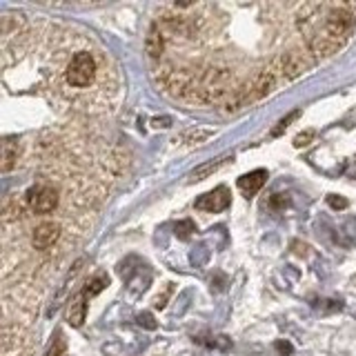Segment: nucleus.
<instances>
[{"label": "nucleus", "mask_w": 356, "mask_h": 356, "mask_svg": "<svg viewBox=\"0 0 356 356\" xmlns=\"http://www.w3.org/2000/svg\"><path fill=\"white\" fill-rule=\"evenodd\" d=\"M354 25H356V5L352 3L332 5L325 16V27L307 38L312 54L316 56L337 54L343 47V42L350 38Z\"/></svg>", "instance_id": "1"}, {"label": "nucleus", "mask_w": 356, "mask_h": 356, "mask_svg": "<svg viewBox=\"0 0 356 356\" xmlns=\"http://www.w3.org/2000/svg\"><path fill=\"white\" fill-rule=\"evenodd\" d=\"M94 74H96V63L92 58V54L81 51L74 56L70 67H67V83L72 87H87L94 81Z\"/></svg>", "instance_id": "2"}, {"label": "nucleus", "mask_w": 356, "mask_h": 356, "mask_svg": "<svg viewBox=\"0 0 356 356\" xmlns=\"http://www.w3.org/2000/svg\"><path fill=\"white\" fill-rule=\"evenodd\" d=\"M27 203L36 214H49L58 205V192L49 185H38L31 187L27 192Z\"/></svg>", "instance_id": "3"}, {"label": "nucleus", "mask_w": 356, "mask_h": 356, "mask_svg": "<svg viewBox=\"0 0 356 356\" xmlns=\"http://www.w3.org/2000/svg\"><path fill=\"white\" fill-rule=\"evenodd\" d=\"M229 203H232V196L227 192V187H216V189H211V192L196 198V209L214 211V214H216V211L227 209Z\"/></svg>", "instance_id": "4"}, {"label": "nucleus", "mask_w": 356, "mask_h": 356, "mask_svg": "<svg viewBox=\"0 0 356 356\" xmlns=\"http://www.w3.org/2000/svg\"><path fill=\"white\" fill-rule=\"evenodd\" d=\"M58 236H60V227L56 222H40L31 234V243L36 250H49L58 241Z\"/></svg>", "instance_id": "5"}, {"label": "nucleus", "mask_w": 356, "mask_h": 356, "mask_svg": "<svg viewBox=\"0 0 356 356\" xmlns=\"http://www.w3.org/2000/svg\"><path fill=\"white\" fill-rule=\"evenodd\" d=\"M309 67H312V60L300 51H289L283 56V74L287 78H296L300 74H305Z\"/></svg>", "instance_id": "6"}, {"label": "nucleus", "mask_w": 356, "mask_h": 356, "mask_svg": "<svg viewBox=\"0 0 356 356\" xmlns=\"http://www.w3.org/2000/svg\"><path fill=\"white\" fill-rule=\"evenodd\" d=\"M85 294H76L72 300H70V307H67V321H70L72 327H81L85 323V316H87V303H85Z\"/></svg>", "instance_id": "7"}, {"label": "nucleus", "mask_w": 356, "mask_h": 356, "mask_svg": "<svg viewBox=\"0 0 356 356\" xmlns=\"http://www.w3.org/2000/svg\"><path fill=\"white\" fill-rule=\"evenodd\" d=\"M265 181H267V172H265V170H254V172L243 174V176L238 178V187H241L248 196H252V194H256V192H259V189L265 185Z\"/></svg>", "instance_id": "8"}, {"label": "nucleus", "mask_w": 356, "mask_h": 356, "mask_svg": "<svg viewBox=\"0 0 356 356\" xmlns=\"http://www.w3.org/2000/svg\"><path fill=\"white\" fill-rule=\"evenodd\" d=\"M227 161H234V156H222V159H216V161H211V163L200 165V167H196V170L192 172V178H194V181H205V178H207L211 172L220 170V167L225 165Z\"/></svg>", "instance_id": "9"}, {"label": "nucleus", "mask_w": 356, "mask_h": 356, "mask_svg": "<svg viewBox=\"0 0 356 356\" xmlns=\"http://www.w3.org/2000/svg\"><path fill=\"white\" fill-rule=\"evenodd\" d=\"M145 49H147V54L152 56V58H159V56L163 54L165 49V40L161 36L159 27H152L149 36H147V42H145Z\"/></svg>", "instance_id": "10"}, {"label": "nucleus", "mask_w": 356, "mask_h": 356, "mask_svg": "<svg viewBox=\"0 0 356 356\" xmlns=\"http://www.w3.org/2000/svg\"><path fill=\"white\" fill-rule=\"evenodd\" d=\"M18 143H14L11 138H5L3 143V172H9L11 167L18 161Z\"/></svg>", "instance_id": "11"}, {"label": "nucleus", "mask_w": 356, "mask_h": 356, "mask_svg": "<svg viewBox=\"0 0 356 356\" xmlns=\"http://www.w3.org/2000/svg\"><path fill=\"white\" fill-rule=\"evenodd\" d=\"M109 285V278H107V274H98V276H94L92 281H89L85 287H83V294H85V298H92V296H96V294H100L103 289Z\"/></svg>", "instance_id": "12"}, {"label": "nucleus", "mask_w": 356, "mask_h": 356, "mask_svg": "<svg viewBox=\"0 0 356 356\" xmlns=\"http://www.w3.org/2000/svg\"><path fill=\"white\" fill-rule=\"evenodd\" d=\"M47 356H67V341L60 332H56V339L51 341Z\"/></svg>", "instance_id": "13"}, {"label": "nucleus", "mask_w": 356, "mask_h": 356, "mask_svg": "<svg viewBox=\"0 0 356 356\" xmlns=\"http://www.w3.org/2000/svg\"><path fill=\"white\" fill-rule=\"evenodd\" d=\"M176 236L178 238H183V241H187L192 234L196 232V225H194V220H189V218H185V220H178L176 222Z\"/></svg>", "instance_id": "14"}, {"label": "nucleus", "mask_w": 356, "mask_h": 356, "mask_svg": "<svg viewBox=\"0 0 356 356\" xmlns=\"http://www.w3.org/2000/svg\"><path fill=\"white\" fill-rule=\"evenodd\" d=\"M298 116H300V109H296V111H292V114H287L285 118H281V120H278V122H276V127L272 129V136H274V138H278V136H281V134H283V131H285V129H287L289 125H292V122H294V120H296Z\"/></svg>", "instance_id": "15"}, {"label": "nucleus", "mask_w": 356, "mask_h": 356, "mask_svg": "<svg viewBox=\"0 0 356 356\" xmlns=\"http://www.w3.org/2000/svg\"><path fill=\"white\" fill-rule=\"evenodd\" d=\"M327 205H330L332 209H345L350 203H348V198H343V196H339V194H330V196H327Z\"/></svg>", "instance_id": "16"}, {"label": "nucleus", "mask_w": 356, "mask_h": 356, "mask_svg": "<svg viewBox=\"0 0 356 356\" xmlns=\"http://www.w3.org/2000/svg\"><path fill=\"white\" fill-rule=\"evenodd\" d=\"M312 138H314V131L307 129V131H303V134H298V136L294 138V145H296V147H305V145H309Z\"/></svg>", "instance_id": "17"}, {"label": "nucleus", "mask_w": 356, "mask_h": 356, "mask_svg": "<svg viewBox=\"0 0 356 356\" xmlns=\"http://www.w3.org/2000/svg\"><path fill=\"white\" fill-rule=\"evenodd\" d=\"M138 325H143V327H147V330H156V321H154V316L152 314H138Z\"/></svg>", "instance_id": "18"}, {"label": "nucleus", "mask_w": 356, "mask_h": 356, "mask_svg": "<svg viewBox=\"0 0 356 356\" xmlns=\"http://www.w3.org/2000/svg\"><path fill=\"white\" fill-rule=\"evenodd\" d=\"M274 348H276V352H278V354H283V356H289V354L294 352L292 343H287V341H276Z\"/></svg>", "instance_id": "19"}, {"label": "nucleus", "mask_w": 356, "mask_h": 356, "mask_svg": "<svg viewBox=\"0 0 356 356\" xmlns=\"http://www.w3.org/2000/svg\"><path fill=\"white\" fill-rule=\"evenodd\" d=\"M283 205H287V194H274L272 207H283Z\"/></svg>", "instance_id": "20"}, {"label": "nucleus", "mask_w": 356, "mask_h": 356, "mask_svg": "<svg viewBox=\"0 0 356 356\" xmlns=\"http://www.w3.org/2000/svg\"><path fill=\"white\" fill-rule=\"evenodd\" d=\"M170 122H172L170 118H156V120H154V125H156V127H170Z\"/></svg>", "instance_id": "21"}]
</instances>
